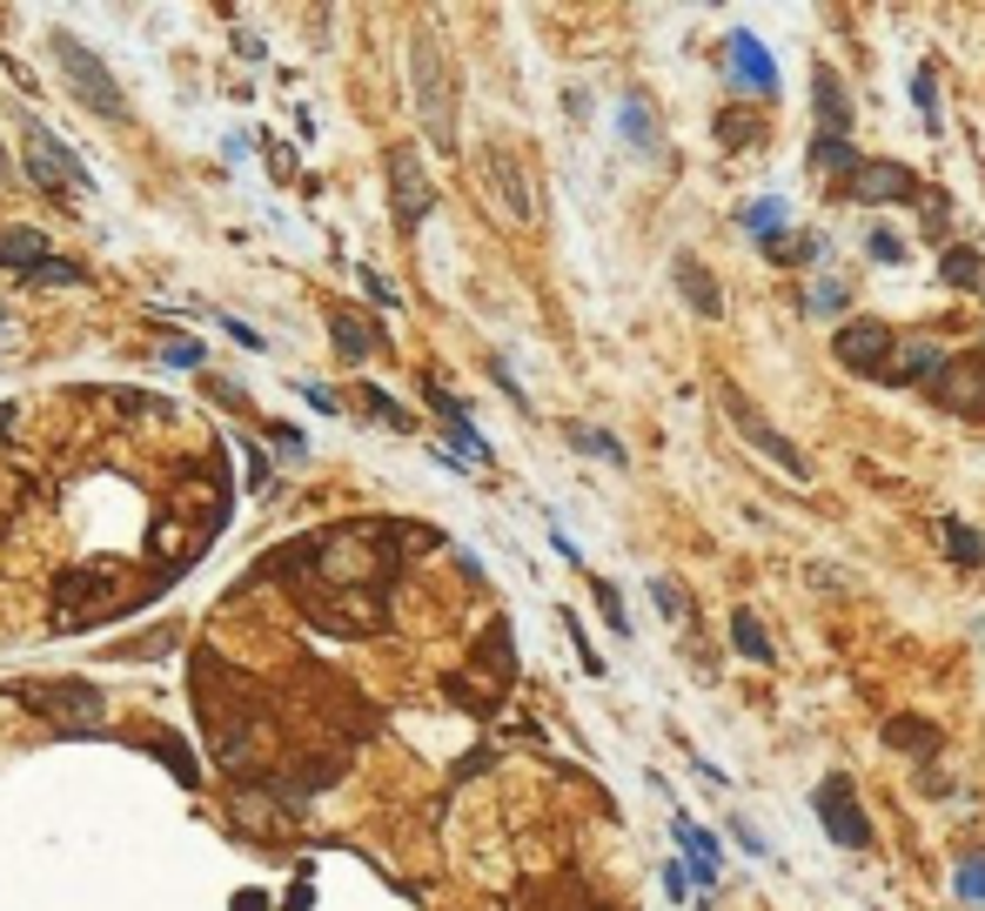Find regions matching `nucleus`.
Wrapping results in <instances>:
<instances>
[{
  "mask_svg": "<svg viewBox=\"0 0 985 911\" xmlns=\"http://www.w3.org/2000/svg\"><path fill=\"white\" fill-rule=\"evenodd\" d=\"M811 811H818V824H825V838H832V845H845V852H872V817L858 811V791H852V778H845V771L818 784Z\"/></svg>",
  "mask_w": 985,
  "mask_h": 911,
  "instance_id": "f257e3e1",
  "label": "nucleus"
},
{
  "mask_svg": "<svg viewBox=\"0 0 985 911\" xmlns=\"http://www.w3.org/2000/svg\"><path fill=\"white\" fill-rule=\"evenodd\" d=\"M724 416H730V430L745 436V443H751L758 456H771V463H778V469H784L791 482H811V463H804V456H798V449H791V443H784V436H778V430L765 423V416H758V409H751L745 395H737V389H724Z\"/></svg>",
  "mask_w": 985,
  "mask_h": 911,
  "instance_id": "f03ea898",
  "label": "nucleus"
},
{
  "mask_svg": "<svg viewBox=\"0 0 985 911\" xmlns=\"http://www.w3.org/2000/svg\"><path fill=\"white\" fill-rule=\"evenodd\" d=\"M838 362L852 369V376H885V362H891V349H898V336H891V322H872V315H858V322H838Z\"/></svg>",
  "mask_w": 985,
  "mask_h": 911,
  "instance_id": "7ed1b4c3",
  "label": "nucleus"
},
{
  "mask_svg": "<svg viewBox=\"0 0 985 911\" xmlns=\"http://www.w3.org/2000/svg\"><path fill=\"white\" fill-rule=\"evenodd\" d=\"M932 402L952 416H985V362L978 356H945V369L932 376Z\"/></svg>",
  "mask_w": 985,
  "mask_h": 911,
  "instance_id": "20e7f679",
  "label": "nucleus"
},
{
  "mask_svg": "<svg viewBox=\"0 0 985 911\" xmlns=\"http://www.w3.org/2000/svg\"><path fill=\"white\" fill-rule=\"evenodd\" d=\"M845 188H852V202H906V195H919V175L906 161H858Z\"/></svg>",
  "mask_w": 985,
  "mask_h": 911,
  "instance_id": "39448f33",
  "label": "nucleus"
},
{
  "mask_svg": "<svg viewBox=\"0 0 985 911\" xmlns=\"http://www.w3.org/2000/svg\"><path fill=\"white\" fill-rule=\"evenodd\" d=\"M724 54H730V74L745 80L751 95H771V88H778V61H771V47H765V41H758L751 28H730Z\"/></svg>",
  "mask_w": 985,
  "mask_h": 911,
  "instance_id": "423d86ee",
  "label": "nucleus"
},
{
  "mask_svg": "<svg viewBox=\"0 0 985 911\" xmlns=\"http://www.w3.org/2000/svg\"><path fill=\"white\" fill-rule=\"evenodd\" d=\"M671 838L684 845V871H691L697 885H717V871H724V845H717V838L704 832V824L678 811V817H671Z\"/></svg>",
  "mask_w": 985,
  "mask_h": 911,
  "instance_id": "0eeeda50",
  "label": "nucleus"
},
{
  "mask_svg": "<svg viewBox=\"0 0 985 911\" xmlns=\"http://www.w3.org/2000/svg\"><path fill=\"white\" fill-rule=\"evenodd\" d=\"M811 108H818V134H845L852 141V88L832 67L811 74Z\"/></svg>",
  "mask_w": 985,
  "mask_h": 911,
  "instance_id": "6e6552de",
  "label": "nucleus"
},
{
  "mask_svg": "<svg viewBox=\"0 0 985 911\" xmlns=\"http://www.w3.org/2000/svg\"><path fill=\"white\" fill-rule=\"evenodd\" d=\"M54 47H61V67L74 74V88H80V95H88V101H95L101 115H115V108H121V95H115V88H108V80H101V67L88 61V47H80V41H67V34H61Z\"/></svg>",
  "mask_w": 985,
  "mask_h": 911,
  "instance_id": "1a4fd4ad",
  "label": "nucleus"
},
{
  "mask_svg": "<svg viewBox=\"0 0 985 911\" xmlns=\"http://www.w3.org/2000/svg\"><path fill=\"white\" fill-rule=\"evenodd\" d=\"M939 369H945V349H939V343H926V336H912V343H898V349H891L885 382H932Z\"/></svg>",
  "mask_w": 985,
  "mask_h": 911,
  "instance_id": "9d476101",
  "label": "nucleus"
},
{
  "mask_svg": "<svg viewBox=\"0 0 985 911\" xmlns=\"http://www.w3.org/2000/svg\"><path fill=\"white\" fill-rule=\"evenodd\" d=\"M737 228H745L751 241H765V248H778V235L791 228V202L784 195H758L745 215H737Z\"/></svg>",
  "mask_w": 985,
  "mask_h": 911,
  "instance_id": "9b49d317",
  "label": "nucleus"
},
{
  "mask_svg": "<svg viewBox=\"0 0 985 911\" xmlns=\"http://www.w3.org/2000/svg\"><path fill=\"white\" fill-rule=\"evenodd\" d=\"M885 744H891V751H906V758H939L945 751L939 724H926V717H891L885 724Z\"/></svg>",
  "mask_w": 985,
  "mask_h": 911,
  "instance_id": "f8f14e48",
  "label": "nucleus"
},
{
  "mask_svg": "<svg viewBox=\"0 0 985 911\" xmlns=\"http://www.w3.org/2000/svg\"><path fill=\"white\" fill-rule=\"evenodd\" d=\"M671 269H678V289H684V302H691L704 322H717V315H724V302H717V282L704 275V262H697V256H678Z\"/></svg>",
  "mask_w": 985,
  "mask_h": 911,
  "instance_id": "ddd939ff",
  "label": "nucleus"
},
{
  "mask_svg": "<svg viewBox=\"0 0 985 911\" xmlns=\"http://www.w3.org/2000/svg\"><path fill=\"white\" fill-rule=\"evenodd\" d=\"M28 148H34V161H41V175H47V182H67L74 195L88 188V175L74 169V154H67V148H54V141H47L41 128H28Z\"/></svg>",
  "mask_w": 985,
  "mask_h": 911,
  "instance_id": "4468645a",
  "label": "nucleus"
},
{
  "mask_svg": "<svg viewBox=\"0 0 985 911\" xmlns=\"http://www.w3.org/2000/svg\"><path fill=\"white\" fill-rule=\"evenodd\" d=\"M730 650L737 657H745V664H771V637H765V623L751 617V610H730Z\"/></svg>",
  "mask_w": 985,
  "mask_h": 911,
  "instance_id": "2eb2a0df",
  "label": "nucleus"
},
{
  "mask_svg": "<svg viewBox=\"0 0 985 911\" xmlns=\"http://www.w3.org/2000/svg\"><path fill=\"white\" fill-rule=\"evenodd\" d=\"M858 161H865V154H858L845 134H811V169H818V175H852Z\"/></svg>",
  "mask_w": 985,
  "mask_h": 911,
  "instance_id": "dca6fc26",
  "label": "nucleus"
},
{
  "mask_svg": "<svg viewBox=\"0 0 985 911\" xmlns=\"http://www.w3.org/2000/svg\"><path fill=\"white\" fill-rule=\"evenodd\" d=\"M939 275L952 282V289H978L985 282V256H978V248H939Z\"/></svg>",
  "mask_w": 985,
  "mask_h": 911,
  "instance_id": "f3484780",
  "label": "nucleus"
},
{
  "mask_svg": "<svg viewBox=\"0 0 985 911\" xmlns=\"http://www.w3.org/2000/svg\"><path fill=\"white\" fill-rule=\"evenodd\" d=\"M939 543H945V556H952V563H965V570H978V563H985V536H978L972 523H959V517H945V523H939Z\"/></svg>",
  "mask_w": 985,
  "mask_h": 911,
  "instance_id": "a211bd4d",
  "label": "nucleus"
},
{
  "mask_svg": "<svg viewBox=\"0 0 985 911\" xmlns=\"http://www.w3.org/2000/svg\"><path fill=\"white\" fill-rule=\"evenodd\" d=\"M396 208H402V221H416L430 208V188L416 175V161H396Z\"/></svg>",
  "mask_w": 985,
  "mask_h": 911,
  "instance_id": "6ab92c4d",
  "label": "nucleus"
},
{
  "mask_svg": "<svg viewBox=\"0 0 985 911\" xmlns=\"http://www.w3.org/2000/svg\"><path fill=\"white\" fill-rule=\"evenodd\" d=\"M845 302H852V282H845L838 269H825V275L811 282V295H804V308H811V315H838Z\"/></svg>",
  "mask_w": 985,
  "mask_h": 911,
  "instance_id": "aec40b11",
  "label": "nucleus"
},
{
  "mask_svg": "<svg viewBox=\"0 0 985 911\" xmlns=\"http://www.w3.org/2000/svg\"><path fill=\"white\" fill-rule=\"evenodd\" d=\"M617 128H624V134H630V141H637L643 154L657 148V121L643 115V101H637V95H624V108H617Z\"/></svg>",
  "mask_w": 985,
  "mask_h": 911,
  "instance_id": "412c9836",
  "label": "nucleus"
},
{
  "mask_svg": "<svg viewBox=\"0 0 985 911\" xmlns=\"http://www.w3.org/2000/svg\"><path fill=\"white\" fill-rule=\"evenodd\" d=\"M912 101H919V121H926V134H945V115H939V88H932V74H926V67L912 74Z\"/></svg>",
  "mask_w": 985,
  "mask_h": 911,
  "instance_id": "4be33fe9",
  "label": "nucleus"
},
{
  "mask_svg": "<svg viewBox=\"0 0 985 911\" xmlns=\"http://www.w3.org/2000/svg\"><path fill=\"white\" fill-rule=\"evenodd\" d=\"M825 235H798L791 248H771V256H784V269H811V262H825Z\"/></svg>",
  "mask_w": 985,
  "mask_h": 911,
  "instance_id": "5701e85b",
  "label": "nucleus"
},
{
  "mask_svg": "<svg viewBox=\"0 0 985 911\" xmlns=\"http://www.w3.org/2000/svg\"><path fill=\"white\" fill-rule=\"evenodd\" d=\"M865 256H872V262H885V269H898V262H906V235L872 228V235H865Z\"/></svg>",
  "mask_w": 985,
  "mask_h": 911,
  "instance_id": "b1692460",
  "label": "nucleus"
},
{
  "mask_svg": "<svg viewBox=\"0 0 985 911\" xmlns=\"http://www.w3.org/2000/svg\"><path fill=\"white\" fill-rule=\"evenodd\" d=\"M570 443H577L584 456H604V463H624V443H610L604 430H591V423H577V430H570Z\"/></svg>",
  "mask_w": 985,
  "mask_h": 911,
  "instance_id": "393cba45",
  "label": "nucleus"
},
{
  "mask_svg": "<svg viewBox=\"0 0 985 911\" xmlns=\"http://www.w3.org/2000/svg\"><path fill=\"white\" fill-rule=\"evenodd\" d=\"M952 885H959V898H965V904H985V858H965Z\"/></svg>",
  "mask_w": 985,
  "mask_h": 911,
  "instance_id": "a878e982",
  "label": "nucleus"
},
{
  "mask_svg": "<svg viewBox=\"0 0 985 911\" xmlns=\"http://www.w3.org/2000/svg\"><path fill=\"white\" fill-rule=\"evenodd\" d=\"M597 604H604V623H610V637H630V610H624V597H617L610 584H597Z\"/></svg>",
  "mask_w": 985,
  "mask_h": 911,
  "instance_id": "bb28decb",
  "label": "nucleus"
},
{
  "mask_svg": "<svg viewBox=\"0 0 985 911\" xmlns=\"http://www.w3.org/2000/svg\"><path fill=\"white\" fill-rule=\"evenodd\" d=\"M650 597H657V610H664L671 623H678V617H691V597H684L678 584H650Z\"/></svg>",
  "mask_w": 985,
  "mask_h": 911,
  "instance_id": "cd10ccee",
  "label": "nucleus"
},
{
  "mask_svg": "<svg viewBox=\"0 0 985 911\" xmlns=\"http://www.w3.org/2000/svg\"><path fill=\"white\" fill-rule=\"evenodd\" d=\"M730 838H737V845H745L751 858H771V845H765V838L751 832V824H745V817H730Z\"/></svg>",
  "mask_w": 985,
  "mask_h": 911,
  "instance_id": "c85d7f7f",
  "label": "nucleus"
},
{
  "mask_svg": "<svg viewBox=\"0 0 985 911\" xmlns=\"http://www.w3.org/2000/svg\"><path fill=\"white\" fill-rule=\"evenodd\" d=\"M664 891H671V898H678V904H684V898H691V871H684V865H678V858H671V865H664Z\"/></svg>",
  "mask_w": 985,
  "mask_h": 911,
  "instance_id": "c756f323",
  "label": "nucleus"
}]
</instances>
